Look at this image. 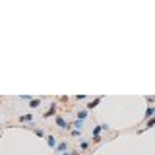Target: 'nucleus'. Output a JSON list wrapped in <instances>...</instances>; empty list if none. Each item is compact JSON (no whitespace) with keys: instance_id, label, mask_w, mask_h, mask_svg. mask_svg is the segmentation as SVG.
<instances>
[{"instance_id":"6","label":"nucleus","mask_w":155,"mask_h":155,"mask_svg":"<svg viewBox=\"0 0 155 155\" xmlns=\"http://www.w3.org/2000/svg\"><path fill=\"white\" fill-rule=\"evenodd\" d=\"M81 126H84V120L76 118V120H74V130H81Z\"/></svg>"},{"instance_id":"11","label":"nucleus","mask_w":155,"mask_h":155,"mask_svg":"<svg viewBox=\"0 0 155 155\" xmlns=\"http://www.w3.org/2000/svg\"><path fill=\"white\" fill-rule=\"evenodd\" d=\"M39 103H41L39 99H33V101H31V107H39Z\"/></svg>"},{"instance_id":"10","label":"nucleus","mask_w":155,"mask_h":155,"mask_svg":"<svg viewBox=\"0 0 155 155\" xmlns=\"http://www.w3.org/2000/svg\"><path fill=\"white\" fill-rule=\"evenodd\" d=\"M153 113H155V107H149V109H147V113H146V118H149Z\"/></svg>"},{"instance_id":"4","label":"nucleus","mask_w":155,"mask_h":155,"mask_svg":"<svg viewBox=\"0 0 155 155\" xmlns=\"http://www.w3.org/2000/svg\"><path fill=\"white\" fill-rule=\"evenodd\" d=\"M99 103H101V97H99V99H95V101H91V103H89V105H87V111H93V109H95V107H97V105H99Z\"/></svg>"},{"instance_id":"5","label":"nucleus","mask_w":155,"mask_h":155,"mask_svg":"<svg viewBox=\"0 0 155 155\" xmlns=\"http://www.w3.org/2000/svg\"><path fill=\"white\" fill-rule=\"evenodd\" d=\"M54 113H56V105H52V107H51V109H49L47 113H45V118H49V116H52V114H54Z\"/></svg>"},{"instance_id":"12","label":"nucleus","mask_w":155,"mask_h":155,"mask_svg":"<svg viewBox=\"0 0 155 155\" xmlns=\"http://www.w3.org/2000/svg\"><path fill=\"white\" fill-rule=\"evenodd\" d=\"M149 126H155V118H151L149 122H147V128H149Z\"/></svg>"},{"instance_id":"7","label":"nucleus","mask_w":155,"mask_h":155,"mask_svg":"<svg viewBox=\"0 0 155 155\" xmlns=\"http://www.w3.org/2000/svg\"><path fill=\"white\" fill-rule=\"evenodd\" d=\"M21 122H33V114H24V116H19Z\"/></svg>"},{"instance_id":"2","label":"nucleus","mask_w":155,"mask_h":155,"mask_svg":"<svg viewBox=\"0 0 155 155\" xmlns=\"http://www.w3.org/2000/svg\"><path fill=\"white\" fill-rule=\"evenodd\" d=\"M66 149H68V144H64V141H62V144H56V151L58 153H66Z\"/></svg>"},{"instance_id":"8","label":"nucleus","mask_w":155,"mask_h":155,"mask_svg":"<svg viewBox=\"0 0 155 155\" xmlns=\"http://www.w3.org/2000/svg\"><path fill=\"white\" fill-rule=\"evenodd\" d=\"M49 146H51V147H56V138H54V136H49Z\"/></svg>"},{"instance_id":"1","label":"nucleus","mask_w":155,"mask_h":155,"mask_svg":"<svg viewBox=\"0 0 155 155\" xmlns=\"http://www.w3.org/2000/svg\"><path fill=\"white\" fill-rule=\"evenodd\" d=\"M56 126H58V128H62V130H66V128H70V124L66 122L62 116H58V118H56Z\"/></svg>"},{"instance_id":"9","label":"nucleus","mask_w":155,"mask_h":155,"mask_svg":"<svg viewBox=\"0 0 155 155\" xmlns=\"http://www.w3.org/2000/svg\"><path fill=\"white\" fill-rule=\"evenodd\" d=\"M85 116H87V111H80V113H78V118H80V120H84Z\"/></svg>"},{"instance_id":"13","label":"nucleus","mask_w":155,"mask_h":155,"mask_svg":"<svg viewBox=\"0 0 155 155\" xmlns=\"http://www.w3.org/2000/svg\"><path fill=\"white\" fill-rule=\"evenodd\" d=\"M62 155H70V153H62Z\"/></svg>"},{"instance_id":"3","label":"nucleus","mask_w":155,"mask_h":155,"mask_svg":"<svg viewBox=\"0 0 155 155\" xmlns=\"http://www.w3.org/2000/svg\"><path fill=\"white\" fill-rule=\"evenodd\" d=\"M101 130H103L101 126H95V128H93V138H95V141L101 140V136H99V134H101Z\"/></svg>"}]
</instances>
